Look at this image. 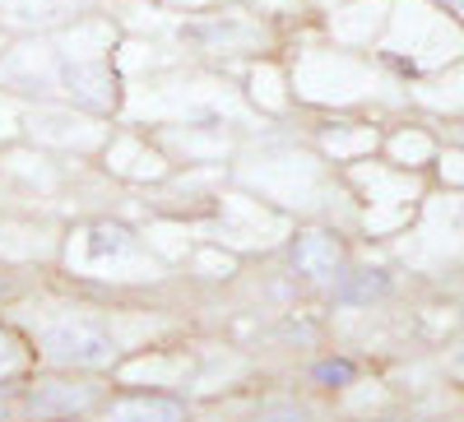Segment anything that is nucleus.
Masks as SVG:
<instances>
[{
    "instance_id": "obj_1",
    "label": "nucleus",
    "mask_w": 464,
    "mask_h": 422,
    "mask_svg": "<svg viewBox=\"0 0 464 422\" xmlns=\"http://www.w3.org/2000/svg\"><path fill=\"white\" fill-rule=\"evenodd\" d=\"M52 274L98 297H159L177 283V274L149 246L144 227L126 214L70 218Z\"/></svg>"
},
{
    "instance_id": "obj_2",
    "label": "nucleus",
    "mask_w": 464,
    "mask_h": 422,
    "mask_svg": "<svg viewBox=\"0 0 464 422\" xmlns=\"http://www.w3.org/2000/svg\"><path fill=\"white\" fill-rule=\"evenodd\" d=\"M163 43L181 56V61H200V65H218V70H237L251 56L265 52H284V33L269 28L260 14H251L242 0H227L214 10H196V14H172Z\"/></svg>"
},
{
    "instance_id": "obj_3",
    "label": "nucleus",
    "mask_w": 464,
    "mask_h": 422,
    "mask_svg": "<svg viewBox=\"0 0 464 422\" xmlns=\"http://www.w3.org/2000/svg\"><path fill=\"white\" fill-rule=\"evenodd\" d=\"M293 227H297L293 214H284V209H275L269 200L251 196L246 186L227 181L218 190L214 209L205 218L190 223V233H196V242H218V246L237 251L246 260H260V255L269 260V255H279V246L288 242Z\"/></svg>"
},
{
    "instance_id": "obj_4",
    "label": "nucleus",
    "mask_w": 464,
    "mask_h": 422,
    "mask_svg": "<svg viewBox=\"0 0 464 422\" xmlns=\"http://www.w3.org/2000/svg\"><path fill=\"white\" fill-rule=\"evenodd\" d=\"M111 395L107 371L37 367L19 380V422H89Z\"/></svg>"
},
{
    "instance_id": "obj_5",
    "label": "nucleus",
    "mask_w": 464,
    "mask_h": 422,
    "mask_svg": "<svg viewBox=\"0 0 464 422\" xmlns=\"http://www.w3.org/2000/svg\"><path fill=\"white\" fill-rule=\"evenodd\" d=\"M275 260L284 264L288 279L302 293H325L330 297V288L343 279L348 264H353V246H348L343 227L321 223V218H302L293 233H288V242L279 246Z\"/></svg>"
},
{
    "instance_id": "obj_6",
    "label": "nucleus",
    "mask_w": 464,
    "mask_h": 422,
    "mask_svg": "<svg viewBox=\"0 0 464 422\" xmlns=\"http://www.w3.org/2000/svg\"><path fill=\"white\" fill-rule=\"evenodd\" d=\"M111 117H93L84 107L70 102H47V98H28L24 107V144L65 153V158H98L102 144L111 139Z\"/></svg>"
},
{
    "instance_id": "obj_7",
    "label": "nucleus",
    "mask_w": 464,
    "mask_h": 422,
    "mask_svg": "<svg viewBox=\"0 0 464 422\" xmlns=\"http://www.w3.org/2000/svg\"><path fill=\"white\" fill-rule=\"evenodd\" d=\"M61 237H65L61 218L0 205V264H10L14 274H24V279L52 274L61 260Z\"/></svg>"
},
{
    "instance_id": "obj_8",
    "label": "nucleus",
    "mask_w": 464,
    "mask_h": 422,
    "mask_svg": "<svg viewBox=\"0 0 464 422\" xmlns=\"http://www.w3.org/2000/svg\"><path fill=\"white\" fill-rule=\"evenodd\" d=\"M196 334V330H190ZM190 334L149 343L135 349L130 358H121L111 367V386H130V390H168V395H186L190 399V376H196V343Z\"/></svg>"
},
{
    "instance_id": "obj_9",
    "label": "nucleus",
    "mask_w": 464,
    "mask_h": 422,
    "mask_svg": "<svg viewBox=\"0 0 464 422\" xmlns=\"http://www.w3.org/2000/svg\"><path fill=\"white\" fill-rule=\"evenodd\" d=\"M98 168L121 190H149V186H159V181L172 177L168 153L153 144V135L144 126H130V121L111 126V139L98 153Z\"/></svg>"
},
{
    "instance_id": "obj_10",
    "label": "nucleus",
    "mask_w": 464,
    "mask_h": 422,
    "mask_svg": "<svg viewBox=\"0 0 464 422\" xmlns=\"http://www.w3.org/2000/svg\"><path fill=\"white\" fill-rule=\"evenodd\" d=\"M153 144L168 153L172 168H232L242 149L237 126H218V121H196V126H149Z\"/></svg>"
},
{
    "instance_id": "obj_11",
    "label": "nucleus",
    "mask_w": 464,
    "mask_h": 422,
    "mask_svg": "<svg viewBox=\"0 0 464 422\" xmlns=\"http://www.w3.org/2000/svg\"><path fill=\"white\" fill-rule=\"evenodd\" d=\"M232 80H237L246 107L256 111L260 121H275V126H279V121L293 117V111H302L297 98H293V74H288V56H284V52L251 56L246 65L232 70Z\"/></svg>"
},
{
    "instance_id": "obj_12",
    "label": "nucleus",
    "mask_w": 464,
    "mask_h": 422,
    "mask_svg": "<svg viewBox=\"0 0 464 422\" xmlns=\"http://www.w3.org/2000/svg\"><path fill=\"white\" fill-rule=\"evenodd\" d=\"M381 121L367 117H348V111H334V117H321L312 130H306V144H312L330 168H353L367 163L381 153Z\"/></svg>"
},
{
    "instance_id": "obj_13",
    "label": "nucleus",
    "mask_w": 464,
    "mask_h": 422,
    "mask_svg": "<svg viewBox=\"0 0 464 422\" xmlns=\"http://www.w3.org/2000/svg\"><path fill=\"white\" fill-rule=\"evenodd\" d=\"M89 422H196V404L186 395H168V390L111 386V395Z\"/></svg>"
},
{
    "instance_id": "obj_14",
    "label": "nucleus",
    "mask_w": 464,
    "mask_h": 422,
    "mask_svg": "<svg viewBox=\"0 0 464 422\" xmlns=\"http://www.w3.org/2000/svg\"><path fill=\"white\" fill-rule=\"evenodd\" d=\"M242 422H334V408L325 395L306 386H269V390L256 386Z\"/></svg>"
},
{
    "instance_id": "obj_15",
    "label": "nucleus",
    "mask_w": 464,
    "mask_h": 422,
    "mask_svg": "<svg viewBox=\"0 0 464 422\" xmlns=\"http://www.w3.org/2000/svg\"><path fill=\"white\" fill-rule=\"evenodd\" d=\"M107 0H0V28L24 37V33H56L74 19L102 10Z\"/></svg>"
},
{
    "instance_id": "obj_16",
    "label": "nucleus",
    "mask_w": 464,
    "mask_h": 422,
    "mask_svg": "<svg viewBox=\"0 0 464 422\" xmlns=\"http://www.w3.org/2000/svg\"><path fill=\"white\" fill-rule=\"evenodd\" d=\"M246 255H237V251H227V246H218V242H196L186 251V260L177 264V283H186V288H200V293H223V288H232L242 274H246Z\"/></svg>"
},
{
    "instance_id": "obj_17",
    "label": "nucleus",
    "mask_w": 464,
    "mask_h": 422,
    "mask_svg": "<svg viewBox=\"0 0 464 422\" xmlns=\"http://www.w3.org/2000/svg\"><path fill=\"white\" fill-rule=\"evenodd\" d=\"M437 149H441V130L422 126V121H395L381 135V158L404 172H428L437 163Z\"/></svg>"
},
{
    "instance_id": "obj_18",
    "label": "nucleus",
    "mask_w": 464,
    "mask_h": 422,
    "mask_svg": "<svg viewBox=\"0 0 464 422\" xmlns=\"http://www.w3.org/2000/svg\"><path fill=\"white\" fill-rule=\"evenodd\" d=\"M37 371V353L33 339L24 334V325H14L5 312H0V386H14V380Z\"/></svg>"
},
{
    "instance_id": "obj_19",
    "label": "nucleus",
    "mask_w": 464,
    "mask_h": 422,
    "mask_svg": "<svg viewBox=\"0 0 464 422\" xmlns=\"http://www.w3.org/2000/svg\"><path fill=\"white\" fill-rule=\"evenodd\" d=\"M358 371H362V367H358L353 358H348V353H316L312 362H306V371H302V386L330 399V395H339V390H343Z\"/></svg>"
},
{
    "instance_id": "obj_20",
    "label": "nucleus",
    "mask_w": 464,
    "mask_h": 422,
    "mask_svg": "<svg viewBox=\"0 0 464 422\" xmlns=\"http://www.w3.org/2000/svg\"><path fill=\"white\" fill-rule=\"evenodd\" d=\"M446 190H455V196H464V144H450V139H441V149H437V163L428 168Z\"/></svg>"
},
{
    "instance_id": "obj_21",
    "label": "nucleus",
    "mask_w": 464,
    "mask_h": 422,
    "mask_svg": "<svg viewBox=\"0 0 464 422\" xmlns=\"http://www.w3.org/2000/svg\"><path fill=\"white\" fill-rule=\"evenodd\" d=\"M24 107H28V98L0 89V149H5V144H24Z\"/></svg>"
},
{
    "instance_id": "obj_22",
    "label": "nucleus",
    "mask_w": 464,
    "mask_h": 422,
    "mask_svg": "<svg viewBox=\"0 0 464 422\" xmlns=\"http://www.w3.org/2000/svg\"><path fill=\"white\" fill-rule=\"evenodd\" d=\"M28 283H33V279L14 274L10 264H0V306H10V302H14V297H19V293H24Z\"/></svg>"
},
{
    "instance_id": "obj_23",
    "label": "nucleus",
    "mask_w": 464,
    "mask_h": 422,
    "mask_svg": "<svg viewBox=\"0 0 464 422\" xmlns=\"http://www.w3.org/2000/svg\"><path fill=\"white\" fill-rule=\"evenodd\" d=\"M0 422H19V380L0 386Z\"/></svg>"
},
{
    "instance_id": "obj_24",
    "label": "nucleus",
    "mask_w": 464,
    "mask_h": 422,
    "mask_svg": "<svg viewBox=\"0 0 464 422\" xmlns=\"http://www.w3.org/2000/svg\"><path fill=\"white\" fill-rule=\"evenodd\" d=\"M168 10L177 14H196V10H214V5H227V0H163Z\"/></svg>"
},
{
    "instance_id": "obj_25",
    "label": "nucleus",
    "mask_w": 464,
    "mask_h": 422,
    "mask_svg": "<svg viewBox=\"0 0 464 422\" xmlns=\"http://www.w3.org/2000/svg\"><path fill=\"white\" fill-rule=\"evenodd\" d=\"M343 422H413V417L391 408V413H367V417H343Z\"/></svg>"
},
{
    "instance_id": "obj_26",
    "label": "nucleus",
    "mask_w": 464,
    "mask_h": 422,
    "mask_svg": "<svg viewBox=\"0 0 464 422\" xmlns=\"http://www.w3.org/2000/svg\"><path fill=\"white\" fill-rule=\"evenodd\" d=\"M437 5H441V10H446V14L455 19V28L464 33V0H437Z\"/></svg>"
},
{
    "instance_id": "obj_27",
    "label": "nucleus",
    "mask_w": 464,
    "mask_h": 422,
    "mask_svg": "<svg viewBox=\"0 0 464 422\" xmlns=\"http://www.w3.org/2000/svg\"><path fill=\"white\" fill-rule=\"evenodd\" d=\"M10 43H14V33H5V28H0V56L10 52Z\"/></svg>"
}]
</instances>
